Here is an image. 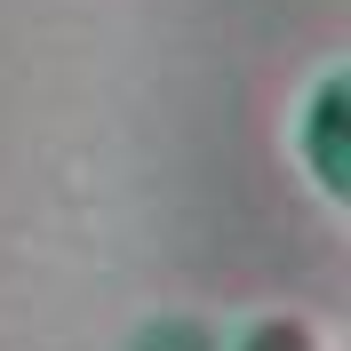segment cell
Wrapping results in <instances>:
<instances>
[{
  "label": "cell",
  "mask_w": 351,
  "mask_h": 351,
  "mask_svg": "<svg viewBox=\"0 0 351 351\" xmlns=\"http://www.w3.org/2000/svg\"><path fill=\"white\" fill-rule=\"evenodd\" d=\"M247 351H311V343H304V328H263Z\"/></svg>",
  "instance_id": "7a4b0ae2"
},
{
  "label": "cell",
  "mask_w": 351,
  "mask_h": 351,
  "mask_svg": "<svg viewBox=\"0 0 351 351\" xmlns=\"http://www.w3.org/2000/svg\"><path fill=\"white\" fill-rule=\"evenodd\" d=\"M311 176L328 184V192H343V80L319 88V104H311Z\"/></svg>",
  "instance_id": "6da1fadb"
}]
</instances>
